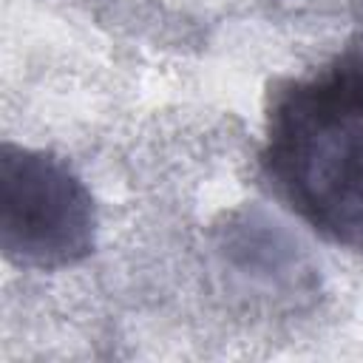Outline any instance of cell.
<instances>
[{"instance_id":"obj_1","label":"cell","mask_w":363,"mask_h":363,"mask_svg":"<svg viewBox=\"0 0 363 363\" xmlns=\"http://www.w3.org/2000/svg\"><path fill=\"white\" fill-rule=\"evenodd\" d=\"M261 167L301 221L363 252V54L272 91Z\"/></svg>"},{"instance_id":"obj_2","label":"cell","mask_w":363,"mask_h":363,"mask_svg":"<svg viewBox=\"0 0 363 363\" xmlns=\"http://www.w3.org/2000/svg\"><path fill=\"white\" fill-rule=\"evenodd\" d=\"M96 204L62 159L6 142L0 150V247L28 269L74 267L94 252Z\"/></svg>"}]
</instances>
